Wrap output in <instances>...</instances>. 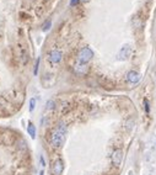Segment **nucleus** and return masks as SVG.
Returning <instances> with one entry per match:
<instances>
[{"mask_svg": "<svg viewBox=\"0 0 156 175\" xmlns=\"http://www.w3.org/2000/svg\"><path fill=\"white\" fill-rule=\"evenodd\" d=\"M67 133H68L67 125L64 122H59L57 128H55V131L53 132V135H52V138H50L52 146H53L54 148H60L61 146L64 144Z\"/></svg>", "mask_w": 156, "mask_h": 175, "instance_id": "1", "label": "nucleus"}, {"mask_svg": "<svg viewBox=\"0 0 156 175\" xmlns=\"http://www.w3.org/2000/svg\"><path fill=\"white\" fill-rule=\"evenodd\" d=\"M92 58H93V51L90 47L81 48L78 53V62L82 64H87Z\"/></svg>", "mask_w": 156, "mask_h": 175, "instance_id": "2", "label": "nucleus"}, {"mask_svg": "<svg viewBox=\"0 0 156 175\" xmlns=\"http://www.w3.org/2000/svg\"><path fill=\"white\" fill-rule=\"evenodd\" d=\"M130 56H132V46L130 45H124L119 49V52L117 54V59L118 60H127V59H129Z\"/></svg>", "mask_w": 156, "mask_h": 175, "instance_id": "3", "label": "nucleus"}, {"mask_svg": "<svg viewBox=\"0 0 156 175\" xmlns=\"http://www.w3.org/2000/svg\"><path fill=\"white\" fill-rule=\"evenodd\" d=\"M111 160H112V164L114 167H119L122 164V160H123V150L122 149H114L112 152V156H111Z\"/></svg>", "mask_w": 156, "mask_h": 175, "instance_id": "4", "label": "nucleus"}, {"mask_svg": "<svg viewBox=\"0 0 156 175\" xmlns=\"http://www.w3.org/2000/svg\"><path fill=\"white\" fill-rule=\"evenodd\" d=\"M48 59H49L50 63L58 64L61 62V59H63V53H61L59 49H53L48 53Z\"/></svg>", "mask_w": 156, "mask_h": 175, "instance_id": "5", "label": "nucleus"}, {"mask_svg": "<svg viewBox=\"0 0 156 175\" xmlns=\"http://www.w3.org/2000/svg\"><path fill=\"white\" fill-rule=\"evenodd\" d=\"M64 171V162L61 158H58L54 160L53 167H52V174L53 175H61Z\"/></svg>", "mask_w": 156, "mask_h": 175, "instance_id": "6", "label": "nucleus"}, {"mask_svg": "<svg viewBox=\"0 0 156 175\" xmlns=\"http://www.w3.org/2000/svg\"><path fill=\"white\" fill-rule=\"evenodd\" d=\"M140 74L138 73V71H135V70H130L127 73V81L130 84H138L139 81H140Z\"/></svg>", "mask_w": 156, "mask_h": 175, "instance_id": "7", "label": "nucleus"}, {"mask_svg": "<svg viewBox=\"0 0 156 175\" xmlns=\"http://www.w3.org/2000/svg\"><path fill=\"white\" fill-rule=\"evenodd\" d=\"M74 70L76 71L78 74H86L89 68H87L86 64H82V63H79V62H76V64L74 66Z\"/></svg>", "mask_w": 156, "mask_h": 175, "instance_id": "8", "label": "nucleus"}, {"mask_svg": "<svg viewBox=\"0 0 156 175\" xmlns=\"http://www.w3.org/2000/svg\"><path fill=\"white\" fill-rule=\"evenodd\" d=\"M27 133H28V136L35 139L36 138V135H37V130H36V126L33 125L32 122H28V126H27Z\"/></svg>", "mask_w": 156, "mask_h": 175, "instance_id": "9", "label": "nucleus"}, {"mask_svg": "<svg viewBox=\"0 0 156 175\" xmlns=\"http://www.w3.org/2000/svg\"><path fill=\"white\" fill-rule=\"evenodd\" d=\"M50 27H52V20L48 19V20H46V21L43 22V25H42V30L44 31V32H47V31H48Z\"/></svg>", "mask_w": 156, "mask_h": 175, "instance_id": "10", "label": "nucleus"}, {"mask_svg": "<svg viewBox=\"0 0 156 175\" xmlns=\"http://www.w3.org/2000/svg\"><path fill=\"white\" fill-rule=\"evenodd\" d=\"M36 102H37V100H36V98H31L30 99V112H33L35 111V109H36Z\"/></svg>", "mask_w": 156, "mask_h": 175, "instance_id": "11", "label": "nucleus"}, {"mask_svg": "<svg viewBox=\"0 0 156 175\" xmlns=\"http://www.w3.org/2000/svg\"><path fill=\"white\" fill-rule=\"evenodd\" d=\"M133 26H134V28H140L141 27V20L139 17H134L133 19Z\"/></svg>", "mask_w": 156, "mask_h": 175, "instance_id": "12", "label": "nucleus"}, {"mask_svg": "<svg viewBox=\"0 0 156 175\" xmlns=\"http://www.w3.org/2000/svg\"><path fill=\"white\" fill-rule=\"evenodd\" d=\"M144 110H145V114L149 115L150 114V105H149V100L148 99H144Z\"/></svg>", "mask_w": 156, "mask_h": 175, "instance_id": "13", "label": "nucleus"}, {"mask_svg": "<svg viewBox=\"0 0 156 175\" xmlns=\"http://www.w3.org/2000/svg\"><path fill=\"white\" fill-rule=\"evenodd\" d=\"M46 106H47V110H54L55 109V101L54 100H48Z\"/></svg>", "mask_w": 156, "mask_h": 175, "instance_id": "14", "label": "nucleus"}, {"mask_svg": "<svg viewBox=\"0 0 156 175\" xmlns=\"http://www.w3.org/2000/svg\"><path fill=\"white\" fill-rule=\"evenodd\" d=\"M39 62H41V58H37V59H36V63H35V68H33V74H35V75H37V74H38Z\"/></svg>", "mask_w": 156, "mask_h": 175, "instance_id": "15", "label": "nucleus"}, {"mask_svg": "<svg viewBox=\"0 0 156 175\" xmlns=\"http://www.w3.org/2000/svg\"><path fill=\"white\" fill-rule=\"evenodd\" d=\"M133 126H134V121H133V120H129V121L127 122V130L130 131V130L133 128Z\"/></svg>", "mask_w": 156, "mask_h": 175, "instance_id": "16", "label": "nucleus"}, {"mask_svg": "<svg viewBox=\"0 0 156 175\" xmlns=\"http://www.w3.org/2000/svg\"><path fill=\"white\" fill-rule=\"evenodd\" d=\"M39 162H41V164H42V168H44V167H46V159H44L43 156L39 157Z\"/></svg>", "mask_w": 156, "mask_h": 175, "instance_id": "17", "label": "nucleus"}, {"mask_svg": "<svg viewBox=\"0 0 156 175\" xmlns=\"http://www.w3.org/2000/svg\"><path fill=\"white\" fill-rule=\"evenodd\" d=\"M80 3V0H70V6H76Z\"/></svg>", "mask_w": 156, "mask_h": 175, "instance_id": "18", "label": "nucleus"}, {"mask_svg": "<svg viewBox=\"0 0 156 175\" xmlns=\"http://www.w3.org/2000/svg\"><path fill=\"white\" fill-rule=\"evenodd\" d=\"M39 175H44V170H43V169H42V170H41V171H39Z\"/></svg>", "mask_w": 156, "mask_h": 175, "instance_id": "19", "label": "nucleus"}]
</instances>
